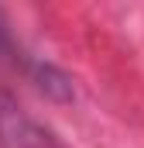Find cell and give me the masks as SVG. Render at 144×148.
Returning a JSON list of instances; mask_svg holds the SVG:
<instances>
[]
</instances>
